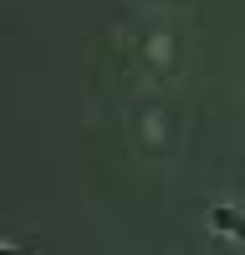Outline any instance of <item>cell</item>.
Instances as JSON below:
<instances>
[{
  "label": "cell",
  "mask_w": 245,
  "mask_h": 255,
  "mask_svg": "<svg viewBox=\"0 0 245 255\" xmlns=\"http://www.w3.org/2000/svg\"><path fill=\"white\" fill-rule=\"evenodd\" d=\"M220 230H235V240H245V220L240 215H230V209H215V215H210Z\"/></svg>",
  "instance_id": "obj_1"
}]
</instances>
